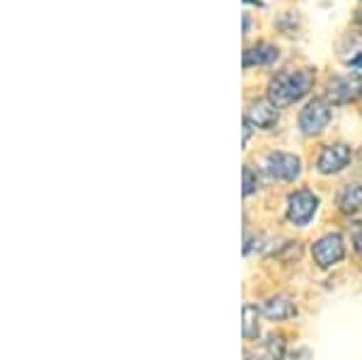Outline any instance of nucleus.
<instances>
[{"label": "nucleus", "instance_id": "f257e3e1", "mask_svg": "<svg viewBox=\"0 0 362 360\" xmlns=\"http://www.w3.org/2000/svg\"><path fill=\"white\" fill-rule=\"evenodd\" d=\"M314 85V71H283L273 75L268 83V100L276 107H290V104L300 102L302 97L309 95Z\"/></svg>", "mask_w": 362, "mask_h": 360}, {"label": "nucleus", "instance_id": "dca6fc26", "mask_svg": "<svg viewBox=\"0 0 362 360\" xmlns=\"http://www.w3.org/2000/svg\"><path fill=\"white\" fill-rule=\"evenodd\" d=\"M251 131H254V126H251V121L244 116V145L249 143V138H251Z\"/></svg>", "mask_w": 362, "mask_h": 360}, {"label": "nucleus", "instance_id": "4468645a", "mask_svg": "<svg viewBox=\"0 0 362 360\" xmlns=\"http://www.w3.org/2000/svg\"><path fill=\"white\" fill-rule=\"evenodd\" d=\"M242 184H244V196H251L254 191H259V174H256V170L251 165H244Z\"/></svg>", "mask_w": 362, "mask_h": 360}, {"label": "nucleus", "instance_id": "ddd939ff", "mask_svg": "<svg viewBox=\"0 0 362 360\" xmlns=\"http://www.w3.org/2000/svg\"><path fill=\"white\" fill-rule=\"evenodd\" d=\"M259 310L254 305H244V339L251 341L259 336Z\"/></svg>", "mask_w": 362, "mask_h": 360}, {"label": "nucleus", "instance_id": "0eeeda50", "mask_svg": "<svg viewBox=\"0 0 362 360\" xmlns=\"http://www.w3.org/2000/svg\"><path fill=\"white\" fill-rule=\"evenodd\" d=\"M350 165V148L346 143H331L321 150L319 160H317V170L319 174H338Z\"/></svg>", "mask_w": 362, "mask_h": 360}, {"label": "nucleus", "instance_id": "1a4fd4ad", "mask_svg": "<svg viewBox=\"0 0 362 360\" xmlns=\"http://www.w3.org/2000/svg\"><path fill=\"white\" fill-rule=\"evenodd\" d=\"M280 58V49L273 44H256V46H249L247 51H244V68H254V66H271V63H276Z\"/></svg>", "mask_w": 362, "mask_h": 360}, {"label": "nucleus", "instance_id": "9d476101", "mask_svg": "<svg viewBox=\"0 0 362 360\" xmlns=\"http://www.w3.org/2000/svg\"><path fill=\"white\" fill-rule=\"evenodd\" d=\"M261 315L266 319H271V322H285V319L297 315V305L288 295H278V298L266 300L264 307H261Z\"/></svg>", "mask_w": 362, "mask_h": 360}, {"label": "nucleus", "instance_id": "f03ea898", "mask_svg": "<svg viewBox=\"0 0 362 360\" xmlns=\"http://www.w3.org/2000/svg\"><path fill=\"white\" fill-rule=\"evenodd\" d=\"M264 172L268 174V179H273V182H295V179H300V174H302V160L293 153L276 150V153L266 155Z\"/></svg>", "mask_w": 362, "mask_h": 360}, {"label": "nucleus", "instance_id": "6e6552de", "mask_svg": "<svg viewBox=\"0 0 362 360\" xmlns=\"http://www.w3.org/2000/svg\"><path fill=\"white\" fill-rule=\"evenodd\" d=\"M247 119L251 121V126L254 129H273V126L278 124L280 119V107H276L271 100H256L249 104L247 109Z\"/></svg>", "mask_w": 362, "mask_h": 360}, {"label": "nucleus", "instance_id": "a211bd4d", "mask_svg": "<svg viewBox=\"0 0 362 360\" xmlns=\"http://www.w3.org/2000/svg\"><path fill=\"white\" fill-rule=\"evenodd\" d=\"M249 29H251V17L244 15V34H249Z\"/></svg>", "mask_w": 362, "mask_h": 360}, {"label": "nucleus", "instance_id": "7ed1b4c3", "mask_svg": "<svg viewBox=\"0 0 362 360\" xmlns=\"http://www.w3.org/2000/svg\"><path fill=\"white\" fill-rule=\"evenodd\" d=\"M317 211H319V196L314 191L300 189L288 196V211H285V216H288V220L295 228H305V225L312 223Z\"/></svg>", "mask_w": 362, "mask_h": 360}, {"label": "nucleus", "instance_id": "423d86ee", "mask_svg": "<svg viewBox=\"0 0 362 360\" xmlns=\"http://www.w3.org/2000/svg\"><path fill=\"white\" fill-rule=\"evenodd\" d=\"M362 97V78L358 73L338 75L326 85V102L329 104H350Z\"/></svg>", "mask_w": 362, "mask_h": 360}, {"label": "nucleus", "instance_id": "9b49d317", "mask_svg": "<svg viewBox=\"0 0 362 360\" xmlns=\"http://www.w3.org/2000/svg\"><path fill=\"white\" fill-rule=\"evenodd\" d=\"M338 211L346 213V216H353L362 208V184L353 182V184H346L341 191H338Z\"/></svg>", "mask_w": 362, "mask_h": 360}, {"label": "nucleus", "instance_id": "20e7f679", "mask_svg": "<svg viewBox=\"0 0 362 360\" xmlns=\"http://www.w3.org/2000/svg\"><path fill=\"white\" fill-rule=\"evenodd\" d=\"M312 257L319 269H331V266L341 264V261L346 259V242H343V235L329 232V235L319 237L312 245Z\"/></svg>", "mask_w": 362, "mask_h": 360}, {"label": "nucleus", "instance_id": "39448f33", "mask_svg": "<svg viewBox=\"0 0 362 360\" xmlns=\"http://www.w3.org/2000/svg\"><path fill=\"white\" fill-rule=\"evenodd\" d=\"M331 121V104L326 100H309L300 112L297 126L305 136H319Z\"/></svg>", "mask_w": 362, "mask_h": 360}, {"label": "nucleus", "instance_id": "f3484780", "mask_svg": "<svg viewBox=\"0 0 362 360\" xmlns=\"http://www.w3.org/2000/svg\"><path fill=\"white\" fill-rule=\"evenodd\" d=\"M350 68H353V71H362V54L350 58Z\"/></svg>", "mask_w": 362, "mask_h": 360}, {"label": "nucleus", "instance_id": "2eb2a0df", "mask_svg": "<svg viewBox=\"0 0 362 360\" xmlns=\"http://www.w3.org/2000/svg\"><path fill=\"white\" fill-rule=\"evenodd\" d=\"M350 235H353V247L355 252L362 257V223H355V228L350 230Z\"/></svg>", "mask_w": 362, "mask_h": 360}, {"label": "nucleus", "instance_id": "f8f14e48", "mask_svg": "<svg viewBox=\"0 0 362 360\" xmlns=\"http://www.w3.org/2000/svg\"><path fill=\"white\" fill-rule=\"evenodd\" d=\"M285 358V341L283 336H268V339L256 348V360H283Z\"/></svg>", "mask_w": 362, "mask_h": 360}]
</instances>
